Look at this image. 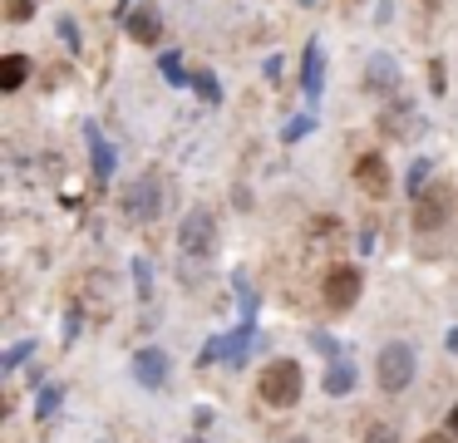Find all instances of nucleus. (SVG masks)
Segmentation results:
<instances>
[{
    "label": "nucleus",
    "instance_id": "nucleus-1",
    "mask_svg": "<svg viewBox=\"0 0 458 443\" xmlns=\"http://www.w3.org/2000/svg\"><path fill=\"white\" fill-rule=\"evenodd\" d=\"M251 350H257V325L251 320H242L237 330H227V335H212L208 340V350L198 354V364H232V370H242V364L251 360Z\"/></svg>",
    "mask_w": 458,
    "mask_h": 443
},
{
    "label": "nucleus",
    "instance_id": "nucleus-2",
    "mask_svg": "<svg viewBox=\"0 0 458 443\" xmlns=\"http://www.w3.org/2000/svg\"><path fill=\"white\" fill-rule=\"evenodd\" d=\"M119 207H123V217H129V222H158V217H163V177L158 173L133 177V183L123 187Z\"/></svg>",
    "mask_w": 458,
    "mask_h": 443
},
{
    "label": "nucleus",
    "instance_id": "nucleus-3",
    "mask_svg": "<svg viewBox=\"0 0 458 443\" xmlns=\"http://www.w3.org/2000/svg\"><path fill=\"white\" fill-rule=\"evenodd\" d=\"M261 399L271 404V409H291V404L301 399V364L296 360H271L267 370H261Z\"/></svg>",
    "mask_w": 458,
    "mask_h": 443
},
{
    "label": "nucleus",
    "instance_id": "nucleus-4",
    "mask_svg": "<svg viewBox=\"0 0 458 443\" xmlns=\"http://www.w3.org/2000/svg\"><path fill=\"white\" fill-rule=\"evenodd\" d=\"M414 345H404V340H389L385 350H379V389L385 394H399V389H409L414 384Z\"/></svg>",
    "mask_w": 458,
    "mask_h": 443
},
{
    "label": "nucleus",
    "instance_id": "nucleus-5",
    "mask_svg": "<svg viewBox=\"0 0 458 443\" xmlns=\"http://www.w3.org/2000/svg\"><path fill=\"white\" fill-rule=\"evenodd\" d=\"M178 246H182V256H198V261L212 256L217 251V217H212L208 207H192L178 226Z\"/></svg>",
    "mask_w": 458,
    "mask_h": 443
},
{
    "label": "nucleus",
    "instance_id": "nucleus-6",
    "mask_svg": "<svg viewBox=\"0 0 458 443\" xmlns=\"http://www.w3.org/2000/svg\"><path fill=\"white\" fill-rule=\"evenodd\" d=\"M360 291H365V276H360V266H330L326 281H320V295H326L330 311H350V305L360 301Z\"/></svg>",
    "mask_w": 458,
    "mask_h": 443
},
{
    "label": "nucleus",
    "instance_id": "nucleus-7",
    "mask_svg": "<svg viewBox=\"0 0 458 443\" xmlns=\"http://www.w3.org/2000/svg\"><path fill=\"white\" fill-rule=\"evenodd\" d=\"M301 94H306L310 108L320 104V94H326V49H320V39H310L306 55H301Z\"/></svg>",
    "mask_w": 458,
    "mask_h": 443
},
{
    "label": "nucleus",
    "instance_id": "nucleus-8",
    "mask_svg": "<svg viewBox=\"0 0 458 443\" xmlns=\"http://www.w3.org/2000/svg\"><path fill=\"white\" fill-rule=\"evenodd\" d=\"M168 374H173L168 350L148 345V350H139V354H133V379H139L143 389H163V384H168Z\"/></svg>",
    "mask_w": 458,
    "mask_h": 443
},
{
    "label": "nucleus",
    "instance_id": "nucleus-9",
    "mask_svg": "<svg viewBox=\"0 0 458 443\" xmlns=\"http://www.w3.org/2000/svg\"><path fill=\"white\" fill-rule=\"evenodd\" d=\"M448 222V197L444 187H424V192L414 197V226L419 232H434V226Z\"/></svg>",
    "mask_w": 458,
    "mask_h": 443
},
{
    "label": "nucleus",
    "instance_id": "nucleus-10",
    "mask_svg": "<svg viewBox=\"0 0 458 443\" xmlns=\"http://www.w3.org/2000/svg\"><path fill=\"white\" fill-rule=\"evenodd\" d=\"M355 187H365L369 197H385L389 187H394V177H389V163L379 153H365L355 163Z\"/></svg>",
    "mask_w": 458,
    "mask_h": 443
},
{
    "label": "nucleus",
    "instance_id": "nucleus-11",
    "mask_svg": "<svg viewBox=\"0 0 458 443\" xmlns=\"http://www.w3.org/2000/svg\"><path fill=\"white\" fill-rule=\"evenodd\" d=\"M365 84L375 89V94H394L399 89V59L394 55H369V64H365Z\"/></svg>",
    "mask_w": 458,
    "mask_h": 443
},
{
    "label": "nucleus",
    "instance_id": "nucleus-12",
    "mask_svg": "<svg viewBox=\"0 0 458 443\" xmlns=\"http://www.w3.org/2000/svg\"><path fill=\"white\" fill-rule=\"evenodd\" d=\"M320 384H326V394H335V399H340V394H350V389H355V384H360L355 354H345V350H340L335 360L326 364V379H320Z\"/></svg>",
    "mask_w": 458,
    "mask_h": 443
},
{
    "label": "nucleus",
    "instance_id": "nucleus-13",
    "mask_svg": "<svg viewBox=\"0 0 458 443\" xmlns=\"http://www.w3.org/2000/svg\"><path fill=\"white\" fill-rule=\"evenodd\" d=\"M123 30H129L139 45H158V30H163V15H158V5H139V10H129V20H123Z\"/></svg>",
    "mask_w": 458,
    "mask_h": 443
},
{
    "label": "nucleus",
    "instance_id": "nucleus-14",
    "mask_svg": "<svg viewBox=\"0 0 458 443\" xmlns=\"http://www.w3.org/2000/svg\"><path fill=\"white\" fill-rule=\"evenodd\" d=\"M84 138H89V158H94V183H109L114 177V148H109V138L99 133V124H84Z\"/></svg>",
    "mask_w": 458,
    "mask_h": 443
},
{
    "label": "nucleus",
    "instance_id": "nucleus-15",
    "mask_svg": "<svg viewBox=\"0 0 458 443\" xmlns=\"http://www.w3.org/2000/svg\"><path fill=\"white\" fill-rule=\"evenodd\" d=\"M25 74H30V59H25V55H5V59H0V89H5V94H15V89L25 84Z\"/></svg>",
    "mask_w": 458,
    "mask_h": 443
},
{
    "label": "nucleus",
    "instance_id": "nucleus-16",
    "mask_svg": "<svg viewBox=\"0 0 458 443\" xmlns=\"http://www.w3.org/2000/svg\"><path fill=\"white\" fill-rule=\"evenodd\" d=\"M192 89L202 94V104H212V108L222 104V84H217V74H212V69H192Z\"/></svg>",
    "mask_w": 458,
    "mask_h": 443
},
{
    "label": "nucleus",
    "instance_id": "nucleus-17",
    "mask_svg": "<svg viewBox=\"0 0 458 443\" xmlns=\"http://www.w3.org/2000/svg\"><path fill=\"white\" fill-rule=\"evenodd\" d=\"M60 399H64V384H45V389L35 394V419H50V413L60 409Z\"/></svg>",
    "mask_w": 458,
    "mask_h": 443
},
{
    "label": "nucleus",
    "instance_id": "nucleus-18",
    "mask_svg": "<svg viewBox=\"0 0 458 443\" xmlns=\"http://www.w3.org/2000/svg\"><path fill=\"white\" fill-rule=\"evenodd\" d=\"M158 69H163V79H168V84H192V74L182 69L178 49H168V55H158Z\"/></svg>",
    "mask_w": 458,
    "mask_h": 443
},
{
    "label": "nucleus",
    "instance_id": "nucleus-19",
    "mask_svg": "<svg viewBox=\"0 0 458 443\" xmlns=\"http://www.w3.org/2000/svg\"><path fill=\"white\" fill-rule=\"evenodd\" d=\"M428 173H434V163H428V158H414V163H409V177H404V183H409V192H424V187H428Z\"/></svg>",
    "mask_w": 458,
    "mask_h": 443
},
{
    "label": "nucleus",
    "instance_id": "nucleus-20",
    "mask_svg": "<svg viewBox=\"0 0 458 443\" xmlns=\"http://www.w3.org/2000/svg\"><path fill=\"white\" fill-rule=\"evenodd\" d=\"M35 354V340H21V345H11V350H5V360H0V370L11 374V370H21L25 360H30Z\"/></svg>",
    "mask_w": 458,
    "mask_h": 443
},
{
    "label": "nucleus",
    "instance_id": "nucleus-21",
    "mask_svg": "<svg viewBox=\"0 0 458 443\" xmlns=\"http://www.w3.org/2000/svg\"><path fill=\"white\" fill-rule=\"evenodd\" d=\"M379 124H385V133H409V128H414V118H409V104H394V114H385Z\"/></svg>",
    "mask_w": 458,
    "mask_h": 443
},
{
    "label": "nucleus",
    "instance_id": "nucleus-22",
    "mask_svg": "<svg viewBox=\"0 0 458 443\" xmlns=\"http://www.w3.org/2000/svg\"><path fill=\"white\" fill-rule=\"evenodd\" d=\"M310 128H316V114H301V118H291V124H286V133H281V138H286V143H301Z\"/></svg>",
    "mask_w": 458,
    "mask_h": 443
},
{
    "label": "nucleus",
    "instance_id": "nucleus-23",
    "mask_svg": "<svg viewBox=\"0 0 458 443\" xmlns=\"http://www.w3.org/2000/svg\"><path fill=\"white\" fill-rule=\"evenodd\" d=\"M30 15H35V0H5V20H15V25H25Z\"/></svg>",
    "mask_w": 458,
    "mask_h": 443
},
{
    "label": "nucleus",
    "instance_id": "nucleus-24",
    "mask_svg": "<svg viewBox=\"0 0 458 443\" xmlns=\"http://www.w3.org/2000/svg\"><path fill=\"white\" fill-rule=\"evenodd\" d=\"M133 281H139V295L148 301V295H153V271H148V261H143V256L133 261Z\"/></svg>",
    "mask_w": 458,
    "mask_h": 443
},
{
    "label": "nucleus",
    "instance_id": "nucleus-25",
    "mask_svg": "<svg viewBox=\"0 0 458 443\" xmlns=\"http://www.w3.org/2000/svg\"><path fill=\"white\" fill-rule=\"evenodd\" d=\"M365 443H399L394 423H369V429H365Z\"/></svg>",
    "mask_w": 458,
    "mask_h": 443
},
{
    "label": "nucleus",
    "instance_id": "nucleus-26",
    "mask_svg": "<svg viewBox=\"0 0 458 443\" xmlns=\"http://www.w3.org/2000/svg\"><path fill=\"white\" fill-rule=\"evenodd\" d=\"M80 330H84V315H80V311H70V320H64V345L80 340Z\"/></svg>",
    "mask_w": 458,
    "mask_h": 443
},
{
    "label": "nucleus",
    "instance_id": "nucleus-27",
    "mask_svg": "<svg viewBox=\"0 0 458 443\" xmlns=\"http://www.w3.org/2000/svg\"><path fill=\"white\" fill-rule=\"evenodd\" d=\"M310 345H316V350L326 354V360H335V354H340V345L330 340V335H316V340H310Z\"/></svg>",
    "mask_w": 458,
    "mask_h": 443
},
{
    "label": "nucleus",
    "instance_id": "nucleus-28",
    "mask_svg": "<svg viewBox=\"0 0 458 443\" xmlns=\"http://www.w3.org/2000/svg\"><path fill=\"white\" fill-rule=\"evenodd\" d=\"M428 89H434V94H444V64H438V59L428 64Z\"/></svg>",
    "mask_w": 458,
    "mask_h": 443
},
{
    "label": "nucleus",
    "instance_id": "nucleus-29",
    "mask_svg": "<svg viewBox=\"0 0 458 443\" xmlns=\"http://www.w3.org/2000/svg\"><path fill=\"white\" fill-rule=\"evenodd\" d=\"M60 35H64V45H70V49H80V30H74V20H60Z\"/></svg>",
    "mask_w": 458,
    "mask_h": 443
},
{
    "label": "nucleus",
    "instance_id": "nucleus-30",
    "mask_svg": "<svg viewBox=\"0 0 458 443\" xmlns=\"http://www.w3.org/2000/svg\"><path fill=\"white\" fill-rule=\"evenodd\" d=\"M267 79H271V84L281 79V55H271V59H267Z\"/></svg>",
    "mask_w": 458,
    "mask_h": 443
},
{
    "label": "nucleus",
    "instance_id": "nucleus-31",
    "mask_svg": "<svg viewBox=\"0 0 458 443\" xmlns=\"http://www.w3.org/2000/svg\"><path fill=\"white\" fill-rule=\"evenodd\" d=\"M419 443H454V433H424Z\"/></svg>",
    "mask_w": 458,
    "mask_h": 443
},
{
    "label": "nucleus",
    "instance_id": "nucleus-32",
    "mask_svg": "<svg viewBox=\"0 0 458 443\" xmlns=\"http://www.w3.org/2000/svg\"><path fill=\"white\" fill-rule=\"evenodd\" d=\"M448 433H454V439H458V404H454V409H448Z\"/></svg>",
    "mask_w": 458,
    "mask_h": 443
},
{
    "label": "nucleus",
    "instance_id": "nucleus-33",
    "mask_svg": "<svg viewBox=\"0 0 458 443\" xmlns=\"http://www.w3.org/2000/svg\"><path fill=\"white\" fill-rule=\"evenodd\" d=\"M448 350H454V354H458V330H448Z\"/></svg>",
    "mask_w": 458,
    "mask_h": 443
},
{
    "label": "nucleus",
    "instance_id": "nucleus-34",
    "mask_svg": "<svg viewBox=\"0 0 458 443\" xmlns=\"http://www.w3.org/2000/svg\"><path fill=\"white\" fill-rule=\"evenodd\" d=\"M286 443H316V439H286Z\"/></svg>",
    "mask_w": 458,
    "mask_h": 443
},
{
    "label": "nucleus",
    "instance_id": "nucleus-35",
    "mask_svg": "<svg viewBox=\"0 0 458 443\" xmlns=\"http://www.w3.org/2000/svg\"><path fill=\"white\" fill-rule=\"evenodd\" d=\"M301 5H316V0H301Z\"/></svg>",
    "mask_w": 458,
    "mask_h": 443
},
{
    "label": "nucleus",
    "instance_id": "nucleus-36",
    "mask_svg": "<svg viewBox=\"0 0 458 443\" xmlns=\"http://www.w3.org/2000/svg\"><path fill=\"white\" fill-rule=\"evenodd\" d=\"M188 443H202V439H188Z\"/></svg>",
    "mask_w": 458,
    "mask_h": 443
}]
</instances>
